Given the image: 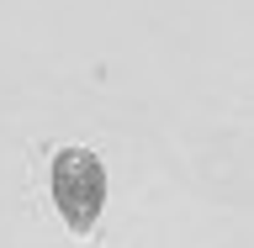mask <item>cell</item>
Listing matches in <instances>:
<instances>
[{
  "label": "cell",
  "mask_w": 254,
  "mask_h": 248,
  "mask_svg": "<svg viewBox=\"0 0 254 248\" xmlns=\"http://www.w3.org/2000/svg\"><path fill=\"white\" fill-rule=\"evenodd\" d=\"M48 185H53V206L69 222V233H95L101 206H106V164L90 148H64L53 153Z\"/></svg>",
  "instance_id": "1"
}]
</instances>
